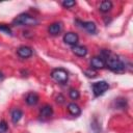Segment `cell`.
Instances as JSON below:
<instances>
[{
	"instance_id": "6da1fadb",
	"label": "cell",
	"mask_w": 133,
	"mask_h": 133,
	"mask_svg": "<svg viewBox=\"0 0 133 133\" xmlns=\"http://www.w3.org/2000/svg\"><path fill=\"white\" fill-rule=\"evenodd\" d=\"M38 21L29 14H21L12 21L14 25H19V26H33L36 25Z\"/></svg>"
},
{
	"instance_id": "7a4b0ae2",
	"label": "cell",
	"mask_w": 133,
	"mask_h": 133,
	"mask_svg": "<svg viewBox=\"0 0 133 133\" xmlns=\"http://www.w3.org/2000/svg\"><path fill=\"white\" fill-rule=\"evenodd\" d=\"M107 68L114 73H123L125 71V63L117 57H109L106 62Z\"/></svg>"
},
{
	"instance_id": "3957f363",
	"label": "cell",
	"mask_w": 133,
	"mask_h": 133,
	"mask_svg": "<svg viewBox=\"0 0 133 133\" xmlns=\"http://www.w3.org/2000/svg\"><path fill=\"white\" fill-rule=\"evenodd\" d=\"M51 77L58 83H65L68 81V78H69V75H68V72L64 70V69H54L52 72H51Z\"/></svg>"
},
{
	"instance_id": "277c9868",
	"label": "cell",
	"mask_w": 133,
	"mask_h": 133,
	"mask_svg": "<svg viewBox=\"0 0 133 133\" xmlns=\"http://www.w3.org/2000/svg\"><path fill=\"white\" fill-rule=\"evenodd\" d=\"M109 88V84L106 81H98L92 84V91L96 97L102 96Z\"/></svg>"
},
{
	"instance_id": "5b68a950",
	"label": "cell",
	"mask_w": 133,
	"mask_h": 133,
	"mask_svg": "<svg viewBox=\"0 0 133 133\" xmlns=\"http://www.w3.org/2000/svg\"><path fill=\"white\" fill-rule=\"evenodd\" d=\"M90 66L95 70H101L106 66L105 60L100 56H95L90 59Z\"/></svg>"
},
{
	"instance_id": "8992f818",
	"label": "cell",
	"mask_w": 133,
	"mask_h": 133,
	"mask_svg": "<svg viewBox=\"0 0 133 133\" xmlns=\"http://www.w3.org/2000/svg\"><path fill=\"white\" fill-rule=\"evenodd\" d=\"M78 34L75 33V32H66L64 35H63V42L68 45H71V46H75L77 45L78 43Z\"/></svg>"
},
{
	"instance_id": "52a82bcc",
	"label": "cell",
	"mask_w": 133,
	"mask_h": 133,
	"mask_svg": "<svg viewBox=\"0 0 133 133\" xmlns=\"http://www.w3.org/2000/svg\"><path fill=\"white\" fill-rule=\"evenodd\" d=\"M17 53L18 55L21 57V58H28L32 55V50L30 47H27V46H21L19 47V49L17 50Z\"/></svg>"
},
{
	"instance_id": "ba28073f",
	"label": "cell",
	"mask_w": 133,
	"mask_h": 133,
	"mask_svg": "<svg viewBox=\"0 0 133 133\" xmlns=\"http://www.w3.org/2000/svg\"><path fill=\"white\" fill-rule=\"evenodd\" d=\"M62 30V24L61 23H53L48 27V31L51 35H57Z\"/></svg>"
},
{
	"instance_id": "9c48e42d",
	"label": "cell",
	"mask_w": 133,
	"mask_h": 133,
	"mask_svg": "<svg viewBox=\"0 0 133 133\" xmlns=\"http://www.w3.org/2000/svg\"><path fill=\"white\" fill-rule=\"evenodd\" d=\"M72 51L75 55L79 56V57H83L87 54V49L84 46H79V45H75L72 47Z\"/></svg>"
},
{
	"instance_id": "30bf717a",
	"label": "cell",
	"mask_w": 133,
	"mask_h": 133,
	"mask_svg": "<svg viewBox=\"0 0 133 133\" xmlns=\"http://www.w3.org/2000/svg\"><path fill=\"white\" fill-rule=\"evenodd\" d=\"M25 101H26V103H27L28 105L33 106V105H35V104L38 102V96H37L35 92H29V94L26 96Z\"/></svg>"
},
{
	"instance_id": "8fae6325",
	"label": "cell",
	"mask_w": 133,
	"mask_h": 133,
	"mask_svg": "<svg viewBox=\"0 0 133 133\" xmlns=\"http://www.w3.org/2000/svg\"><path fill=\"white\" fill-rule=\"evenodd\" d=\"M53 114V108L50 105H45L39 110V115L42 117H50Z\"/></svg>"
},
{
	"instance_id": "7c38bea8",
	"label": "cell",
	"mask_w": 133,
	"mask_h": 133,
	"mask_svg": "<svg viewBox=\"0 0 133 133\" xmlns=\"http://www.w3.org/2000/svg\"><path fill=\"white\" fill-rule=\"evenodd\" d=\"M81 26L86 31H88L91 34L96 33V31H97V27H96V25H95L94 22H90V21H88V22H81Z\"/></svg>"
},
{
	"instance_id": "4fadbf2b",
	"label": "cell",
	"mask_w": 133,
	"mask_h": 133,
	"mask_svg": "<svg viewBox=\"0 0 133 133\" xmlns=\"http://www.w3.org/2000/svg\"><path fill=\"white\" fill-rule=\"evenodd\" d=\"M68 110H69V112H70L72 115H74V116H77V115H79V114L81 113L80 107H79L77 104H75V103H70V104L68 105Z\"/></svg>"
},
{
	"instance_id": "5bb4252c",
	"label": "cell",
	"mask_w": 133,
	"mask_h": 133,
	"mask_svg": "<svg viewBox=\"0 0 133 133\" xmlns=\"http://www.w3.org/2000/svg\"><path fill=\"white\" fill-rule=\"evenodd\" d=\"M23 116V112L22 110L18 109V108H15L11 110V121L14 124H17Z\"/></svg>"
},
{
	"instance_id": "9a60e30c",
	"label": "cell",
	"mask_w": 133,
	"mask_h": 133,
	"mask_svg": "<svg viewBox=\"0 0 133 133\" xmlns=\"http://www.w3.org/2000/svg\"><path fill=\"white\" fill-rule=\"evenodd\" d=\"M111 8H112V2L109 0L102 1L100 4V7H99L100 11H102V12H108L111 10Z\"/></svg>"
},
{
	"instance_id": "2e32d148",
	"label": "cell",
	"mask_w": 133,
	"mask_h": 133,
	"mask_svg": "<svg viewBox=\"0 0 133 133\" xmlns=\"http://www.w3.org/2000/svg\"><path fill=\"white\" fill-rule=\"evenodd\" d=\"M69 95H70V98H71L72 100H77V99L79 98V96H80L79 91H78L77 89H74V88L70 89V91H69Z\"/></svg>"
},
{
	"instance_id": "e0dca14e",
	"label": "cell",
	"mask_w": 133,
	"mask_h": 133,
	"mask_svg": "<svg viewBox=\"0 0 133 133\" xmlns=\"http://www.w3.org/2000/svg\"><path fill=\"white\" fill-rule=\"evenodd\" d=\"M0 31L5 32L6 34H11V29L8 25L6 24H0Z\"/></svg>"
},
{
	"instance_id": "ac0fdd59",
	"label": "cell",
	"mask_w": 133,
	"mask_h": 133,
	"mask_svg": "<svg viewBox=\"0 0 133 133\" xmlns=\"http://www.w3.org/2000/svg\"><path fill=\"white\" fill-rule=\"evenodd\" d=\"M75 4H76V2L73 0H65L62 2V6L65 8H72L73 6H75Z\"/></svg>"
},
{
	"instance_id": "d6986e66",
	"label": "cell",
	"mask_w": 133,
	"mask_h": 133,
	"mask_svg": "<svg viewBox=\"0 0 133 133\" xmlns=\"http://www.w3.org/2000/svg\"><path fill=\"white\" fill-rule=\"evenodd\" d=\"M6 130H7V124L4 121L0 122V133H4L6 132Z\"/></svg>"
},
{
	"instance_id": "ffe728a7",
	"label": "cell",
	"mask_w": 133,
	"mask_h": 133,
	"mask_svg": "<svg viewBox=\"0 0 133 133\" xmlns=\"http://www.w3.org/2000/svg\"><path fill=\"white\" fill-rule=\"evenodd\" d=\"M2 79H3V74L0 72V80H2Z\"/></svg>"
}]
</instances>
